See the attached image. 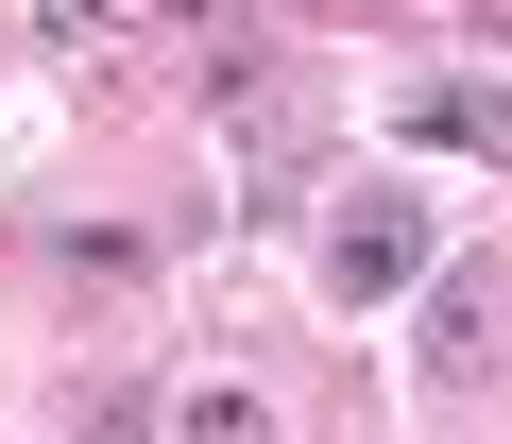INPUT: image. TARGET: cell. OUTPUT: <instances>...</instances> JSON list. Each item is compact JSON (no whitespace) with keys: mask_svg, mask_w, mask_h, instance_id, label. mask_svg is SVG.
I'll list each match as a JSON object with an SVG mask.
<instances>
[{"mask_svg":"<svg viewBox=\"0 0 512 444\" xmlns=\"http://www.w3.org/2000/svg\"><path fill=\"white\" fill-rule=\"evenodd\" d=\"M171 444H291V427H274V393L205 376V393H171Z\"/></svg>","mask_w":512,"mask_h":444,"instance_id":"cell-4","label":"cell"},{"mask_svg":"<svg viewBox=\"0 0 512 444\" xmlns=\"http://www.w3.org/2000/svg\"><path fill=\"white\" fill-rule=\"evenodd\" d=\"M427 274H444V240H427V205H410L393 171L325 205V291H342V308H393V291H427Z\"/></svg>","mask_w":512,"mask_h":444,"instance_id":"cell-1","label":"cell"},{"mask_svg":"<svg viewBox=\"0 0 512 444\" xmlns=\"http://www.w3.org/2000/svg\"><path fill=\"white\" fill-rule=\"evenodd\" d=\"M495 376H512V274L461 257L427 274V393H495Z\"/></svg>","mask_w":512,"mask_h":444,"instance_id":"cell-2","label":"cell"},{"mask_svg":"<svg viewBox=\"0 0 512 444\" xmlns=\"http://www.w3.org/2000/svg\"><path fill=\"white\" fill-rule=\"evenodd\" d=\"M410 137H444V154H512V86H410Z\"/></svg>","mask_w":512,"mask_h":444,"instance_id":"cell-3","label":"cell"}]
</instances>
